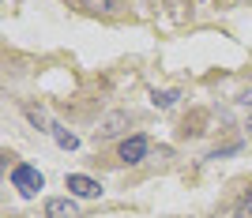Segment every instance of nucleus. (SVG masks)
<instances>
[{
    "label": "nucleus",
    "mask_w": 252,
    "mask_h": 218,
    "mask_svg": "<svg viewBox=\"0 0 252 218\" xmlns=\"http://www.w3.org/2000/svg\"><path fill=\"white\" fill-rule=\"evenodd\" d=\"M45 218H75V203H72L68 196L45 199Z\"/></svg>",
    "instance_id": "20e7f679"
},
{
    "label": "nucleus",
    "mask_w": 252,
    "mask_h": 218,
    "mask_svg": "<svg viewBox=\"0 0 252 218\" xmlns=\"http://www.w3.org/2000/svg\"><path fill=\"white\" fill-rule=\"evenodd\" d=\"M49 135H53V139H57V143L64 147V151H75V147H79V139H75L72 132H64L61 125H49Z\"/></svg>",
    "instance_id": "39448f33"
},
{
    "label": "nucleus",
    "mask_w": 252,
    "mask_h": 218,
    "mask_svg": "<svg viewBox=\"0 0 252 218\" xmlns=\"http://www.w3.org/2000/svg\"><path fill=\"white\" fill-rule=\"evenodd\" d=\"M241 102H245V105H252V94H245V98H241Z\"/></svg>",
    "instance_id": "1a4fd4ad"
},
{
    "label": "nucleus",
    "mask_w": 252,
    "mask_h": 218,
    "mask_svg": "<svg viewBox=\"0 0 252 218\" xmlns=\"http://www.w3.org/2000/svg\"><path fill=\"white\" fill-rule=\"evenodd\" d=\"M237 218H252V188H249V192H245L241 207H237Z\"/></svg>",
    "instance_id": "6e6552de"
},
{
    "label": "nucleus",
    "mask_w": 252,
    "mask_h": 218,
    "mask_svg": "<svg viewBox=\"0 0 252 218\" xmlns=\"http://www.w3.org/2000/svg\"><path fill=\"white\" fill-rule=\"evenodd\" d=\"M68 192H72V196H83V199H94V196H102V185H98L94 177L68 173Z\"/></svg>",
    "instance_id": "7ed1b4c3"
},
{
    "label": "nucleus",
    "mask_w": 252,
    "mask_h": 218,
    "mask_svg": "<svg viewBox=\"0 0 252 218\" xmlns=\"http://www.w3.org/2000/svg\"><path fill=\"white\" fill-rule=\"evenodd\" d=\"M177 98H181L177 91H155V94H151V102H155L158 109H169V105L177 102Z\"/></svg>",
    "instance_id": "423d86ee"
},
{
    "label": "nucleus",
    "mask_w": 252,
    "mask_h": 218,
    "mask_svg": "<svg viewBox=\"0 0 252 218\" xmlns=\"http://www.w3.org/2000/svg\"><path fill=\"white\" fill-rule=\"evenodd\" d=\"M151 151V143L143 139V135H128L125 143H121V162H128V166H136V162H143Z\"/></svg>",
    "instance_id": "f03ea898"
},
{
    "label": "nucleus",
    "mask_w": 252,
    "mask_h": 218,
    "mask_svg": "<svg viewBox=\"0 0 252 218\" xmlns=\"http://www.w3.org/2000/svg\"><path fill=\"white\" fill-rule=\"evenodd\" d=\"M83 4H87L91 11H109L113 4H121V0H83Z\"/></svg>",
    "instance_id": "0eeeda50"
},
{
    "label": "nucleus",
    "mask_w": 252,
    "mask_h": 218,
    "mask_svg": "<svg viewBox=\"0 0 252 218\" xmlns=\"http://www.w3.org/2000/svg\"><path fill=\"white\" fill-rule=\"evenodd\" d=\"M249 128H252V117H249Z\"/></svg>",
    "instance_id": "9d476101"
},
{
    "label": "nucleus",
    "mask_w": 252,
    "mask_h": 218,
    "mask_svg": "<svg viewBox=\"0 0 252 218\" xmlns=\"http://www.w3.org/2000/svg\"><path fill=\"white\" fill-rule=\"evenodd\" d=\"M11 185L19 188V196H38V188H42L45 181H42V173L34 166L19 162V166H11Z\"/></svg>",
    "instance_id": "f257e3e1"
}]
</instances>
